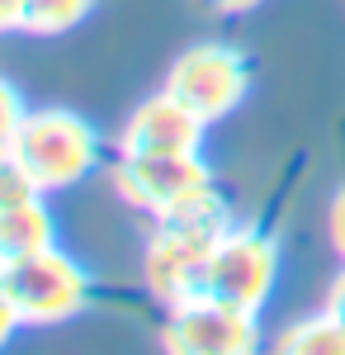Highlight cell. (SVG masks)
I'll return each instance as SVG.
<instances>
[{"label": "cell", "mask_w": 345, "mask_h": 355, "mask_svg": "<svg viewBox=\"0 0 345 355\" xmlns=\"http://www.w3.org/2000/svg\"><path fill=\"white\" fill-rule=\"evenodd\" d=\"M218 242L213 227L194 223H166L161 237L147 251V284L166 303L204 299V270H209V251Z\"/></svg>", "instance_id": "6"}, {"label": "cell", "mask_w": 345, "mask_h": 355, "mask_svg": "<svg viewBox=\"0 0 345 355\" xmlns=\"http://www.w3.org/2000/svg\"><path fill=\"white\" fill-rule=\"evenodd\" d=\"M24 95L15 90L10 81H0V157L5 152H15V142H19V128H24Z\"/></svg>", "instance_id": "12"}, {"label": "cell", "mask_w": 345, "mask_h": 355, "mask_svg": "<svg viewBox=\"0 0 345 355\" xmlns=\"http://www.w3.org/2000/svg\"><path fill=\"white\" fill-rule=\"evenodd\" d=\"M33 194H43L33 180H28V171L15 162V152H5L0 157V209H10V204H24Z\"/></svg>", "instance_id": "13"}, {"label": "cell", "mask_w": 345, "mask_h": 355, "mask_svg": "<svg viewBox=\"0 0 345 355\" xmlns=\"http://www.w3.org/2000/svg\"><path fill=\"white\" fill-rule=\"evenodd\" d=\"M274 346L289 355H345V322L331 308H321L312 318H298L293 327H284Z\"/></svg>", "instance_id": "10"}, {"label": "cell", "mask_w": 345, "mask_h": 355, "mask_svg": "<svg viewBox=\"0 0 345 355\" xmlns=\"http://www.w3.org/2000/svg\"><path fill=\"white\" fill-rule=\"evenodd\" d=\"M95 10V0H24V24L28 33H67Z\"/></svg>", "instance_id": "11"}, {"label": "cell", "mask_w": 345, "mask_h": 355, "mask_svg": "<svg viewBox=\"0 0 345 355\" xmlns=\"http://www.w3.org/2000/svg\"><path fill=\"white\" fill-rule=\"evenodd\" d=\"M222 15H246V10H256V5H265V0H213Z\"/></svg>", "instance_id": "18"}, {"label": "cell", "mask_w": 345, "mask_h": 355, "mask_svg": "<svg viewBox=\"0 0 345 355\" xmlns=\"http://www.w3.org/2000/svg\"><path fill=\"white\" fill-rule=\"evenodd\" d=\"M166 346L185 355H246L260 346L256 313L232 308L222 299H185L166 322Z\"/></svg>", "instance_id": "5"}, {"label": "cell", "mask_w": 345, "mask_h": 355, "mask_svg": "<svg viewBox=\"0 0 345 355\" xmlns=\"http://www.w3.org/2000/svg\"><path fill=\"white\" fill-rule=\"evenodd\" d=\"M279 279V246L274 237L256 227H222L209 251V270H204V294L222 299L232 308L260 313L265 299L274 294Z\"/></svg>", "instance_id": "3"}, {"label": "cell", "mask_w": 345, "mask_h": 355, "mask_svg": "<svg viewBox=\"0 0 345 355\" xmlns=\"http://www.w3.org/2000/svg\"><path fill=\"white\" fill-rule=\"evenodd\" d=\"M199 147H204V119L170 90L142 100L128 114L123 157H175V152H199Z\"/></svg>", "instance_id": "8"}, {"label": "cell", "mask_w": 345, "mask_h": 355, "mask_svg": "<svg viewBox=\"0 0 345 355\" xmlns=\"http://www.w3.org/2000/svg\"><path fill=\"white\" fill-rule=\"evenodd\" d=\"M24 24V0H0V33Z\"/></svg>", "instance_id": "17"}, {"label": "cell", "mask_w": 345, "mask_h": 355, "mask_svg": "<svg viewBox=\"0 0 345 355\" xmlns=\"http://www.w3.org/2000/svg\"><path fill=\"white\" fill-rule=\"evenodd\" d=\"M326 232H331V246H336V256L345 261V185L336 190L331 209H326Z\"/></svg>", "instance_id": "14"}, {"label": "cell", "mask_w": 345, "mask_h": 355, "mask_svg": "<svg viewBox=\"0 0 345 355\" xmlns=\"http://www.w3.org/2000/svg\"><path fill=\"white\" fill-rule=\"evenodd\" d=\"M326 308H331V313H336V318L345 322V266L336 270V279H331V289H326Z\"/></svg>", "instance_id": "16"}, {"label": "cell", "mask_w": 345, "mask_h": 355, "mask_svg": "<svg viewBox=\"0 0 345 355\" xmlns=\"http://www.w3.org/2000/svg\"><path fill=\"white\" fill-rule=\"evenodd\" d=\"M166 90L175 100H185L189 110L199 114L204 123H218L237 110L251 90V67L237 48L227 43H194L189 53L175 57L170 76H166Z\"/></svg>", "instance_id": "4"}, {"label": "cell", "mask_w": 345, "mask_h": 355, "mask_svg": "<svg viewBox=\"0 0 345 355\" xmlns=\"http://www.w3.org/2000/svg\"><path fill=\"white\" fill-rule=\"evenodd\" d=\"M43 246H57V218L38 194L24 199V204L0 209V266L19 261V256H33Z\"/></svg>", "instance_id": "9"}, {"label": "cell", "mask_w": 345, "mask_h": 355, "mask_svg": "<svg viewBox=\"0 0 345 355\" xmlns=\"http://www.w3.org/2000/svg\"><path fill=\"white\" fill-rule=\"evenodd\" d=\"M24 327V318H19V308L10 299V289H5V275H0V346H10V336Z\"/></svg>", "instance_id": "15"}, {"label": "cell", "mask_w": 345, "mask_h": 355, "mask_svg": "<svg viewBox=\"0 0 345 355\" xmlns=\"http://www.w3.org/2000/svg\"><path fill=\"white\" fill-rule=\"evenodd\" d=\"M118 190L133 204L152 214H170L175 204H185L189 194L209 190V171L199 162V152H175V157H123L118 162Z\"/></svg>", "instance_id": "7"}, {"label": "cell", "mask_w": 345, "mask_h": 355, "mask_svg": "<svg viewBox=\"0 0 345 355\" xmlns=\"http://www.w3.org/2000/svg\"><path fill=\"white\" fill-rule=\"evenodd\" d=\"M5 289L19 308V318L43 327V322H67L90 303V275L80 270L76 256H67L62 246H43L33 256L5 261Z\"/></svg>", "instance_id": "2"}, {"label": "cell", "mask_w": 345, "mask_h": 355, "mask_svg": "<svg viewBox=\"0 0 345 355\" xmlns=\"http://www.w3.org/2000/svg\"><path fill=\"white\" fill-rule=\"evenodd\" d=\"M15 162L28 171V180L38 190H67L80 185L95 162H100V133L71 110H38L24 119L19 142H15Z\"/></svg>", "instance_id": "1"}]
</instances>
